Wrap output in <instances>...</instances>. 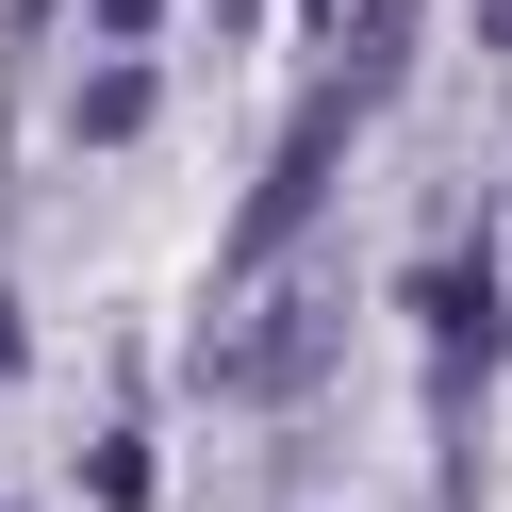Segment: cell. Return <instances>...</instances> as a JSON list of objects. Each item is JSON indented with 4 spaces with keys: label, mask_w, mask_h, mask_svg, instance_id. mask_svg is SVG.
Listing matches in <instances>:
<instances>
[{
    "label": "cell",
    "mask_w": 512,
    "mask_h": 512,
    "mask_svg": "<svg viewBox=\"0 0 512 512\" xmlns=\"http://www.w3.org/2000/svg\"><path fill=\"white\" fill-rule=\"evenodd\" d=\"M347 116H364V100H347V83H331V100H314L298 133H281V166H265V199H248V232H232V265H265V248L298 232L314 199H331V149H347Z\"/></svg>",
    "instance_id": "1"
},
{
    "label": "cell",
    "mask_w": 512,
    "mask_h": 512,
    "mask_svg": "<svg viewBox=\"0 0 512 512\" xmlns=\"http://www.w3.org/2000/svg\"><path fill=\"white\" fill-rule=\"evenodd\" d=\"M413 67V0H364V50H347V100H364V83H397Z\"/></svg>",
    "instance_id": "2"
},
{
    "label": "cell",
    "mask_w": 512,
    "mask_h": 512,
    "mask_svg": "<svg viewBox=\"0 0 512 512\" xmlns=\"http://www.w3.org/2000/svg\"><path fill=\"white\" fill-rule=\"evenodd\" d=\"M149 17H166V0H100V34H149Z\"/></svg>",
    "instance_id": "3"
}]
</instances>
